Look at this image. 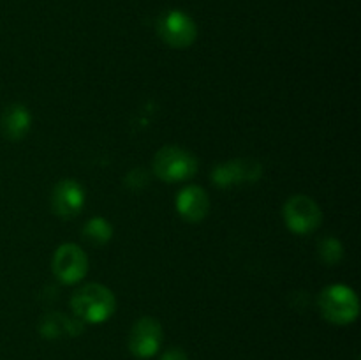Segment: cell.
Listing matches in <instances>:
<instances>
[{
  "instance_id": "6da1fadb",
  "label": "cell",
  "mask_w": 361,
  "mask_h": 360,
  "mask_svg": "<svg viewBox=\"0 0 361 360\" xmlns=\"http://www.w3.org/2000/svg\"><path fill=\"white\" fill-rule=\"evenodd\" d=\"M115 295L102 284H85L71 300L74 314L85 323H102L115 313Z\"/></svg>"
},
{
  "instance_id": "7a4b0ae2",
  "label": "cell",
  "mask_w": 361,
  "mask_h": 360,
  "mask_svg": "<svg viewBox=\"0 0 361 360\" xmlns=\"http://www.w3.org/2000/svg\"><path fill=\"white\" fill-rule=\"evenodd\" d=\"M319 309L330 323L348 325L358 316L360 302L349 286L334 284L324 288L319 295Z\"/></svg>"
},
{
  "instance_id": "3957f363",
  "label": "cell",
  "mask_w": 361,
  "mask_h": 360,
  "mask_svg": "<svg viewBox=\"0 0 361 360\" xmlns=\"http://www.w3.org/2000/svg\"><path fill=\"white\" fill-rule=\"evenodd\" d=\"M154 169L159 179L166 182H180L190 179L197 172V161L185 148L169 145L155 154Z\"/></svg>"
},
{
  "instance_id": "277c9868",
  "label": "cell",
  "mask_w": 361,
  "mask_h": 360,
  "mask_svg": "<svg viewBox=\"0 0 361 360\" xmlns=\"http://www.w3.org/2000/svg\"><path fill=\"white\" fill-rule=\"evenodd\" d=\"M286 224L295 233H310L321 224V208L312 198L296 194L284 205Z\"/></svg>"
},
{
  "instance_id": "5b68a950",
  "label": "cell",
  "mask_w": 361,
  "mask_h": 360,
  "mask_svg": "<svg viewBox=\"0 0 361 360\" xmlns=\"http://www.w3.org/2000/svg\"><path fill=\"white\" fill-rule=\"evenodd\" d=\"M162 41L173 48H187L196 41L197 28L192 18L183 11H168L162 14L157 25Z\"/></svg>"
},
{
  "instance_id": "8992f818",
  "label": "cell",
  "mask_w": 361,
  "mask_h": 360,
  "mask_svg": "<svg viewBox=\"0 0 361 360\" xmlns=\"http://www.w3.org/2000/svg\"><path fill=\"white\" fill-rule=\"evenodd\" d=\"M53 272L63 284L81 281L88 270V258L76 244H63L53 256Z\"/></svg>"
},
{
  "instance_id": "52a82bcc",
  "label": "cell",
  "mask_w": 361,
  "mask_h": 360,
  "mask_svg": "<svg viewBox=\"0 0 361 360\" xmlns=\"http://www.w3.org/2000/svg\"><path fill=\"white\" fill-rule=\"evenodd\" d=\"M162 341V327L155 318L145 316L133 327L129 335V348L133 355L148 359L157 353Z\"/></svg>"
},
{
  "instance_id": "ba28073f",
  "label": "cell",
  "mask_w": 361,
  "mask_h": 360,
  "mask_svg": "<svg viewBox=\"0 0 361 360\" xmlns=\"http://www.w3.org/2000/svg\"><path fill=\"white\" fill-rule=\"evenodd\" d=\"M261 175V164L252 159H235L219 164L212 173V180L219 187L238 186L243 182H256Z\"/></svg>"
},
{
  "instance_id": "9c48e42d",
  "label": "cell",
  "mask_w": 361,
  "mask_h": 360,
  "mask_svg": "<svg viewBox=\"0 0 361 360\" xmlns=\"http://www.w3.org/2000/svg\"><path fill=\"white\" fill-rule=\"evenodd\" d=\"M85 203V191L76 180H62L55 186L51 194V208L60 217H74L81 212Z\"/></svg>"
},
{
  "instance_id": "30bf717a",
  "label": "cell",
  "mask_w": 361,
  "mask_h": 360,
  "mask_svg": "<svg viewBox=\"0 0 361 360\" xmlns=\"http://www.w3.org/2000/svg\"><path fill=\"white\" fill-rule=\"evenodd\" d=\"M208 208H210V201H208L207 193L197 186L185 187L176 196V210L190 222L201 221L208 214Z\"/></svg>"
},
{
  "instance_id": "8fae6325",
  "label": "cell",
  "mask_w": 361,
  "mask_h": 360,
  "mask_svg": "<svg viewBox=\"0 0 361 360\" xmlns=\"http://www.w3.org/2000/svg\"><path fill=\"white\" fill-rule=\"evenodd\" d=\"M30 113L23 104H11L2 113V133L7 140L18 141L21 138L27 136L28 129H30Z\"/></svg>"
},
{
  "instance_id": "7c38bea8",
  "label": "cell",
  "mask_w": 361,
  "mask_h": 360,
  "mask_svg": "<svg viewBox=\"0 0 361 360\" xmlns=\"http://www.w3.org/2000/svg\"><path fill=\"white\" fill-rule=\"evenodd\" d=\"M41 334L48 339H55L60 337L63 334H71V335H76L78 334V323L76 321L69 320L66 318L63 314H49L42 320L41 325Z\"/></svg>"
},
{
  "instance_id": "4fadbf2b",
  "label": "cell",
  "mask_w": 361,
  "mask_h": 360,
  "mask_svg": "<svg viewBox=\"0 0 361 360\" xmlns=\"http://www.w3.org/2000/svg\"><path fill=\"white\" fill-rule=\"evenodd\" d=\"M111 224L102 217L90 219L83 229V235L87 236V240H90L92 244H97V246L108 242V240L111 239Z\"/></svg>"
},
{
  "instance_id": "5bb4252c",
  "label": "cell",
  "mask_w": 361,
  "mask_h": 360,
  "mask_svg": "<svg viewBox=\"0 0 361 360\" xmlns=\"http://www.w3.org/2000/svg\"><path fill=\"white\" fill-rule=\"evenodd\" d=\"M319 254L326 263L334 265L337 263L342 258V246L337 239L330 236V239H324L319 246Z\"/></svg>"
},
{
  "instance_id": "9a60e30c",
  "label": "cell",
  "mask_w": 361,
  "mask_h": 360,
  "mask_svg": "<svg viewBox=\"0 0 361 360\" xmlns=\"http://www.w3.org/2000/svg\"><path fill=\"white\" fill-rule=\"evenodd\" d=\"M161 360H189V356H187L182 349L173 348V349H169V352H166L164 355H162Z\"/></svg>"
}]
</instances>
